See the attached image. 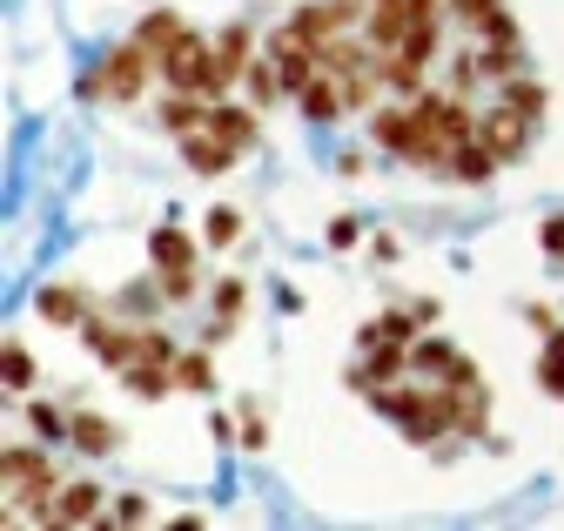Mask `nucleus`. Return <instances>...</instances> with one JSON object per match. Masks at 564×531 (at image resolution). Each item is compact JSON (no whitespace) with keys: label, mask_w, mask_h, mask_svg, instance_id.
<instances>
[{"label":"nucleus","mask_w":564,"mask_h":531,"mask_svg":"<svg viewBox=\"0 0 564 531\" xmlns=\"http://www.w3.org/2000/svg\"><path fill=\"white\" fill-rule=\"evenodd\" d=\"M155 75L175 88V95H202V101H223L236 82L223 75V61H216V47H208L202 34H182L162 61H155Z\"/></svg>","instance_id":"f257e3e1"},{"label":"nucleus","mask_w":564,"mask_h":531,"mask_svg":"<svg viewBox=\"0 0 564 531\" xmlns=\"http://www.w3.org/2000/svg\"><path fill=\"white\" fill-rule=\"evenodd\" d=\"M370 142H377V149H390V155H403V162H423V169H444V162H451V149L431 136V128H423L416 101H390V108H377Z\"/></svg>","instance_id":"f03ea898"},{"label":"nucleus","mask_w":564,"mask_h":531,"mask_svg":"<svg viewBox=\"0 0 564 531\" xmlns=\"http://www.w3.org/2000/svg\"><path fill=\"white\" fill-rule=\"evenodd\" d=\"M0 478H8V498H21L28 505V518L34 524H54V464L41 457V451H8L0 457Z\"/></svg>","instance_id":"7ed1b4c3"},{"label":"nucleus","mask_w":564,"mask_h":531,"mask_svg":"<svg viewBox=\"0 0 564 531\" xmlns=\"http://www.w3.org/2000/svg\"><path fill=\"white\" fill-rule=\"evenodd\" d=\"M357 21H364L357 0H316V8H296L275 34H282V41H303V47H329L336 34H349Z\"/></svg>","instance_id":"20e7f679"},{"label":"nucleus","mask_w":564,"mask_h":531,"mask_svg":"<svg viewBox=\"0 0 564 531\" xmlns=\"http://www.w3.org/2000/svg\"><path fill=\"white\" fill-rule=\"evenodd\" d=\"M416 115H423V128L444 142V149H457V142H477V115H470V101L451 88V95H437V88H423L416 95Z\"/></svg>","instance_id":"39448f33"},{"label":"nucleus","mask_w":564,"mask_h":531,"mask_svg":"<svg viewBox=\"0 0 564 531\" xmlns=\"http://www.w3.org/2000/svg\"><path fill=\"white\" fill-rule=\"evenodd\" d=\"M149 68H155V47L121 41V47L101 61V82H88V88H95V95H115V101H134L141 82H149Z\"/></svg>","instance_id":"423d86ee"},{"label":"nucleus","mask_w":564,"mask_h":531,"mask_svg":"<svg viewBox=\"0 0 564 531\" xmlns=\"http://www.w3.org/2000/svg\"><path fill=\"white\" fill-rule=\"evenodd\" d=\"M82 344L108 364V370H128V364H141L149 357V344H141V329H128V323H108V316H88L82 323Z\"/></svg>","instance_id":"0eeeda50"},{"label":"nucleus","mask_w":564,"mask_h":531,"mask_svg":"<svg viewBox=\"0 0 564 531\" xmlns=\"http://www.w3.org/2000/svg\"><path fill=\"white\" fill-rule=\"evenodd\" d=\"M410 370H416V377H431V383H451V390H457V383H484V377H477V364H470L464 350H451L444 337L410 344Z\"/></svg>","instance_id":"6e6552de"},{"label":"nucleus","mask_w":564,"mask_h":531,"mask_svg":"<svg viewBox=\"0 0 564 531\" xmlns=\"http://www.w3.org/2000/svg\"><path fill=\"white\" fill-rule=\"evenodd\" d=\"M477 142L498 155V162H518V155L531 149V115H518L511 101L490 108V115H477Z\"/></svg>","instance_id":"1a4fd4ad"},{"label":"nucleus","mask_w":564,"mask_h":531,"mask_svg":"<svg viewBox=\"0 0 564 531\" xmlns=\"http://www.w3.org/2000/svg\"><path fill=\"white\" fill-rule=\"evenodd\" d=\"M403 364H410V350L403 344H370V357L349 370V390H364V397H377L383 383H397L403 377Z\"/></svg>","instance_id":"9d476101"},{"label":"nucleus","mask_w":564,"mask_h":531,"mask_svg":"<svg viewBox=\"0 0 564 531\" xmlns=\"http://www.w3.org/2000/svg\"><path fill=\"white\" fill-rule=\"evenodd\" d=\"M403 34H410V0H370L364 41H370L377 54H390V47H403Z\"/></svg>","instance_id":"9b49d317"},{"label":"nucleus","mask_w":564,"mask_h":531,"mask_svg":"<svg viewBox=\"0 0 564 531\" xmlns=\"http://www.w3.org/2000/svg\"><path fill=\"white\" fill-rule=\"evenodd\" d=\"M182 155H188V169L195 175H223V169H236V142H223V136H208V128H195V136H182Z\"/></svg>","instance_id":"f8f14e48"},{"label":"nucleus","mask_w":564,"mask_h":531,"mask_svg":"<svg viewBox=\"0 0 564 531\" xmlns=\"http://www.w3.org/2000/svg\"><path fill=\"white\" fill-rule=\"evenodd\" d=\"M423 68H431V61H410L403 47L377 54V75H383V88H390V95H403V101H416V95H423Z\"/></svg>","instance_id":"ddd939ff"},{"label":"nucleus","mask_w":564,"mask_h":531,"mask_svg":"<svg viewBox=\"0 0 564 531\" xmlns=\"http://www.w3.org/2000/svg\"><path fill=\"white\" fill-rule=\"evenodd\" d=\"M67 444L88 451V457H108V451L121 444V431H115L108 418H95V411H75V418H67Z\"/></svg>","instance_id":"4468645a"},{"label":"nucleus","mask_w":564,"mask_h":531,"mask_svg":"<svg viewBox=\"0 0 564 531\" xmlns=\"http://www.w3.org/2000/svg\"><path fill=\"white\" fill-rule=\"evenodd\" d=\"M208 136H223V142H236V149H249L256 142V115L249 108H236V101H208Z\"/></svg>","instance_id":"2eb2a0df"},{"label":"nucleus","mask_w":564,"mask_h":531,"mask_svg":"<svg viewBox=\"0 0 564 531\" xmlns=\"http://www.w3.org/2000/svg\"><path fill=\"white\" fill-rule=\"evenodd\" d=\"M149 256H155L162 277H188V270H195V242H188L182 229H155V236H149Z\"/></svg>","instance_id":"dca6fc26"},{"label":"nucleus","mask_w":564,"mask_h":531,"mask_svg":"<svg viewBox=\"0 0 564 531\" xmlns=\"http://www.w3.org/2000/svg\"><path fill=\"white\" fill-rule=\"evenodd\" d=\"M121 383H128L134 397H149V404H162V397H169L182 377H175V364H149V357H141V364H128V370H121Z\"/></svg>","instance_id":"f3484780"},{"label":"nucleus","mask_w":564,"mask_h":531,"mask_svg":"<svg viewBox=\"0 0 564 531\" xmlns=\"http://www.w3.org/2000/svg\"><path fill=\"white\" fill-rule=\"evenodd\" d=\"M34 310H41L47 323H61V329H82V323L95 316L82 290H41V296H34Z\"/></svg>","instance_id":"a211bd4d"},{"label":"nucleus","mask_w":564,"mask_h":531,"mask_svg":"<svg viewBox=\"0 0 564 531\" xmlns=\"http://www.w3.org/2000/svg\"><path fill=\"white\" fill-rule=\"evenodd\" d=\"M101 518V491L95 485H61L54 491V524H95Z\"/></svg>","instance_id":"6ab92c4d"},{"label":"nucleus","mask_w":564,"mask_h":531,"mask_svg":"<svg viewBox=\"0 0 564 531\" xmlns=\"http://www.w3.org/2000/svg\"><path fill=\"white\" fill-rule=\"evenodd\" d=\"M296 101H303V115H310V121H336V115L349 108V95H343V82H336L329 68H323V75H316V82H310Z\"/></svg>","instance_id":"aec40b11"},{"label":"nucleus","mask_w":564,"mask_h":531,"mask_svg":"<svg viewBox=\"0 0 564 531\" xmlns=\"http://www.w3.org/2000/svg\"><path fill=\"white\" fill-rule=\"evenodd\" d=\"M498 169H505V162L490 155L484 142H457V149H451V162H444V175H457V182H490Z\"/></svg>","instance_id":"412c9836"},{"label":"nucleus","mask_w":564,"mask_h":531,"mask_svg":"<svg viewBox=\"0 0 564 531\" xmlns=\"http://www.w3.org/2000/svg\"><path fill=\"white\" fill-rule=\"evenodd\" d=\"M202 121H208V101H202V95H175V88H169V101H162V128H169V136H195Z\"/></svg>","instance_id":"4be33fe9"},{"label":"nucleus","mask_w":564,"mask_h":531,"mask_svg":"<svg viewBox=\"0 0 564 531\" xmlns=\"http://www.w3.org/2000/svg\"><path fill=\"white\" fill-rule=\"evenodd\" d=\"M416 323H423L416 310H390V316H377V323L364 329V350H370V344H403V350H410V329H416Z\"/></svg>","instance_id":"5701e85b"},{"label":"nucleus","mask_w":564,"mask_h":531,"mask_svg":"<svg viewBox=\"0 0 564 531\" xmlns=\"http://www.w3.org/2000/svg\"><path fill=\"white\" fill-rule=\"evenodd\" d=\"M182 34H188V28H182V14H149V21H141V34H134V41H141V47H155V61H162V54H169V47H175Z\"/></svg>","instance_id":"b1692460"},{"label":"nucleus","mask_w":564,"mask_h":531,"mask_svg":"<svg viewBox=\"0 0 564 531\" xmlns=\"http://www.w3.org/2000/svg\"><path fill=\"white\" fill-rule=\"evenodd\" d=\"M538 383H544L551 397H564V323L551 329V344H544V357H538Z\"/></svg>","instance_id":"393cba45"},{"label":"nucleus","mask_w":564,"mask_h":531,"mask_svg":"<svg viewBox=\"0 0 564 531\" xmlns=\"http://www.w3.org/2000/svg\"><path fill=\"white\" fill-rule=\"evenodd\" d=\"M216 61H223L229 82H242V68H249V28H229V34L216 41Z\"/></svg>","instance_id":"a878e982"},{"label":"nucleus","mask_w":564,"mask_h":531,"mask_svg":"<svg viewBox=\"0 0 564 531\" xmlns=\"http://www.w3.org/2000/svg\"><path fill=\"white\" fill-rule=\"evenodd\" d=\"M242 82H249V95H256V108H269V101H282V75H275V61H249V68H242Z\"/></svg>","instance_id":"bb28decb"},{"label":"nucleus","mask_w":564,"mask_h":531,"mask_svg":"<svg viewBox=\"0 0 564 531\" xmlns=\"http://www.w3.org/2000/svg\"><path fill=\"white\" fill-rule=\"evenodd\" d=\"M403 54H410V61H431V54H437V21H423V14H410V34H403Z\"/></svg>","instance_id":"cd10ccee"},{"label":"nucleus","mask_w":564,"mask_h":531,"mask_svg":"<svg viewBox=\"0 0 564 531\" xmlns=\"http://www.w3.org/2000/svg\"><path fill=\"white\" fill-rule=\"evenodd\" d=\"M477 34H484V41H498V47H518V21L505 14V0H498V8H490V14L477 21Z\"/></svg>","instance_id":"c85d7f7f"},{"label":"nucleus","mask_w":564,"mask_h":531,"mask_svg":"<svg viewBox=\"0 0 564 531\" xmlns=\"http://www.w3.org/2000/svg\"><path fill=\"white\" fill-rule=\"evenodd\" d=\"M505 101H511V108H518V115H531V121H538V115H544V101H551V95H544V88H538V82H505Z\"/></svg>","instance_id":"c756f323"},{"label":"nucleus","mask_w":564,"mask_h":531,"mask_svg":"<svg viewBox=\"0 0 564 531\" xmlns=\"http://www.w3.org/2000/svg\"><path fill=\"white\" fill-rule=\"evenodd\" d=\"M0 377H8V390H28L34 383V357L8 344V350H0Z\"/></svg>","instance_id":"7c9ffc66"},{"label":"nucleus","mask_w":564,"mask_h":531,"mask_svg":"<svg viewBox=\"0 0 564 531\" xmlns=\"http://www.w3.org/2000/svg\"><path fill=\"white\" fill-rule=\"evenodd\" d=\"M175 377H182L188 390H208V383H216V377H208V357H202V350H182V364H175Z\"/></svg>","instance_id":"2f4dec72"},{"label":"nucleus","mask_w":564,"mask_h":531,"mask_svg":"<svg viewBox=\"0 0 564 531\" xmlns=\"http://www.w3.org/2000/svg\"><path fill=\"white\" fill-rule=\"evenodd\" d=\"M242 303H249V290H242L236 277H229V283H216V316H223V323H236V316H242Z\"/></svg>","instance_id":"473e14b6"},{"label":"nucleus","mask_w":564,"mask_h":531,"mask_svg":"<svg viewBox=\"0 0 564 531\" xmlns=\"http://www.w3.org/2000/svg\"><path fill=\"white\" fill-rule=\"evenodd\" d=\"M242 236V216L236 209H216V216H208V242H216V249H229Z\"/></svg>","instance_id":"72a5a7b5"},{"label":"nucleus","mask_w":564,"mask_h":531,"mask_svg":"<svg viewBox=\"0 0 564 531\" xmlns=\"http://www.w3.org/2000/svg\"><path fill=\"white\" fill-rule=\"evenodd\" d=\"M141 344H149V364H182V350H175V344L162 337V329H155V323H149V329H141Z\"/></svg>","instance_id":"f704fd0d"},{"label":"nucleus","mask_w":564,"mask_h":531,"mask_svg":"<svg viewBox=\"0 0 564 531\" xmlns=\"http://www.w3.org/2000/svg\"><path fill=\"white\" fill-rule=\"evenodd\" d=\"M28 418H34V431H41V437H67V418H61V411H47V404H34Z\"/></svg>","instance_id":"c9c22d12"},{"label":"nucleus","mask_w":564,"mask_h":531,"mask_svg":"<svg viewBox=\"0 0 564 531\" xmlns=\"http://www.w3.org/2000/svg\"><path fill=\"white\" fill-rule=\"evenodd\" d=\"M108 518H115V524H141V518H149V505L128 491V498H115V511H108Z\"/></svg>","instance_id":"e433bc0d"},{"label":"nucleus","mask_w":564,"mask_h":531,"mask_svg":"<svg viewBox=\"0 0 564 531\" xmlns=\"http://www.w3.org/2000/svg\"><path fill=\"white\" fill-rule=\"evenodd\" d=\"M451 8H457V14H464V21H470V28H477V21H484V14H490V8H498V0H451Z\"/></svg>","instance_id":"4c0bfd02"},{"label":"nucleus","mask_w":564,"mask_h":531,"mask_svg":"<svg viewBox=\"0 0 564 531\" xmlns=\"http://www.w3.org/2000/svg\"><path fill=\"white\" fill-rule=\"evenodd\" d=\"M242 444H249V451H256V444H269V431H262V418H256V411H242Z\"/></svg>","instance_id":"58836bf2"},{"label":"nucleus","mask_w":564,"mask_h":531,"mask_svg":"<svg viewBox=\"0 0 564 531\" xmlns=\"http://www.w3.org/2000/svg\"><path fill=\"white\" fill-rule=\"evenodd\" d=\"M329 242H336V249H349V242H357V223L336 216V223H329Z\"/></svg>","instance_id":"ea45409f"},{"label":"nucleus","mask_w":564,"mask_h":531,"mask_svg":"<svg viewBox=\"0 0 564 531\" xmlns=\"http://www.w3.org/2000/svg\"><path fill=\"white\" fill-rule=\"evenodd\" d=\"M544 249H551V256H564V216H551V223H544Z\"/></svg>","instance_id":"a19ab883"}]
</instances>
